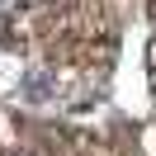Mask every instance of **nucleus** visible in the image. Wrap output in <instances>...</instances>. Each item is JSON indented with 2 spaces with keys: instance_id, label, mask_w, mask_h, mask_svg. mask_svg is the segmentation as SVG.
I'll list each match as a JSON object with an SVG mask.
<instances>
[{
  "instance_id": "f257e3e1",
  "label": "nucleus",
  "mask_w": 156,
  "mask_h": 156,
  "mask_svg": "<svg viewBox=\"0 0 156 156\" xmlns=\"http://www.w3.org/2000/svg\"><path fill=\"white\" fill-rule=\"evenodd\" d=\"M24 95H29L33 104H43V99L52 95V76H48V71H33V76H24Z\"/></svg>"
},
{
  "instance_id": "f03ea898",
  "label": "nucleus",
  "mask_w": 156,
  "mask_h": 156,
  "mask_svg": "<svg viewBox=\"0 0 156 156\" xmlns=\"http://www.w3.org/2000/svg\"><path fill=\"white\" fill-rule=\"evenodd\" d=\"M151 80H156V43H151Z\"/></svg>"
},
{
  "instance_id": "7ed1b4c3",
  "label": "nucleus",
  "mask_w": 156,
  "mask_h": 156,
  "mask_svg": "<svg viewBox=\"0 0 156 156\" xmlns=\"http://www.w3.org/2000/svg\"><path fill=\"white\" fill-rule=\"evenodd\" d=\"M151 19H156V0H151Z\"/></svg>"
}]
</instances>
